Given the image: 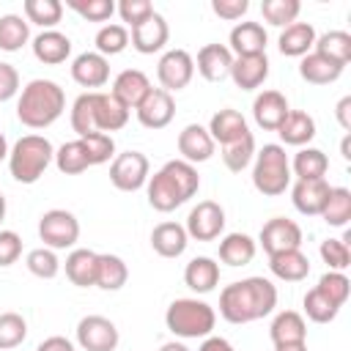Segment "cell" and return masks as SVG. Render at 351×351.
Segmentation results:
<instances>
[{"label":"cell","instance_id":"33","mask_svg":"<svg viewBox=\"0 0 351 351\" xmlns=\"http://www.w3.org/2000/svg\"><path fill=\"white\" fill-rule=\"evenodd\" d=\"M269 337H271L274 346H280V343H304L307 340V324H304L302 313H296V310L277 313L271 326H269Z\"/></svg>","mask_w":351,"mask_h":351},{"label":"cell","instance_id":"55","mask_svg":"<svg viewBox=\"0 0 351 351\" xmlns=\"http://www.w3.org/2000/svg\"><path fill=\"white\" fill-rule=\"evenodd\" d=\"M19 90L22 88H19V71H16V66L0 60V104L3 101H11Z\"/></svg>","mask_w":351,"mask_h":351},{"label":"cell","instance_id":"5","mask_svg":"<svg viewBox=\"0 0 351 351\" xmlns=\"http://www.w3.org/2000/svg\"><path fill=\"white\" fill-rule=\"evenodd\" d=\"M165 324L181 340H197V337L203 340V337H208L214 332L217 313H214V307L208 302L186 296V299L170 302V307L165 313Z\"/></svg>","mask_w":351,"mask_h":351},{"label":"cell","instance_id":"60","mask_svg":"<svg viewBox=\"0 0 351 351\" xmlns=\"http://www.w3.org/2000/svg\"><path fill=\"white\" fill-rule=\"evenodd\" d=\"M274 351H307V343H280Z\"/></svg>","mask_w":351,"mask_h":351},{"label":"cell","instance_id":"37","mask_svg":"<svg viewBox=\"0 0 351 351\" xmlns=\"http://www.w3.org/2000/svg\"><path fill=\"white\" fill-rule=\"evenodd\" d=\"M313 52L346 66L351 60V33L346 30H329L324 36H315V44H313Z\"/></svg>","mask_w":351,"mask_h":351},{"label":"cell","instance_id":"52","mask_svg":"<svg viewBox=\"0 0 351 351\" xmlns=\"http://www.w3.org/2000/svg\"><path fill=\"white\" fill-rule=\"evenodd\" d=\"M315 288L324 296H329L337 307H343L348 302V293H351V280L343 271H326V274H321V280H318Z\"/></svg>","mask_w":351,"mask_h":351},{"label":"cell","instance_id":"46","mask_svg":"<svg viewBox=\"0 0 351 351\" xmlns=\"http://www.w3.org/2000/svg\"><path fill=\"white\" fill-rule=\"evenodd\" d=\"M351 233H346L343 239H324L318 252L324 258V263L329 266V271H346L351 263V250H348Z\"/></svg>","mask_w":351,"mask_h":351},{"label":"cell","instance_id":"53","mask_svg":"<svg viewBox=\"0 0 351 351\" xmlns=\"http://www.w3.org/2000/svg\"><path fill=\"white\" fill-rule=\"evenodd\" d=\"M115 11L121 14V19H123L129 27H134V25H140L143 19H148V16L154 14V5H151L148 0H121V3L115 5Z\"/></svg>","mask_w":351,"mask_h":351},{"label":"cell","instance_id":"58","mask_svg":"<svg viewBox=\"0 0 351 351\" xmlns=\"http://www.w3.org/2000/svg\"><path fill=\"white\" fill-rule=\"evenodd\" d=\"M335 118H337V123L343 126V132L351 134V96H343V99L337 101V107H335Z\"/></svg>","mask_w":351,"mask_h":351},{"label":"cell","instance_id":"12","mask_svg":"<svg viewBox=\"0 0 351 351\" xmlns=\"http://www.w3.org/2000/svg\"><path fill=\"white\" fill-rule=\"evenodd\" d=\"M258 244L266 255L285 252V250H302V228L288 217H271L258 236Z\"/></svg>","mask_w":351,"mask_h":351},{"label":"cell","instance_id":"41","mask_svg":"<svg viewBox=\"0 0 351 351\" xmlns=\"http://www.w3.org/2000/svg\"><path fill=\"white\" fill-rule=\"evenodd\" d=\"M25 19L27 25H38L44 30H55V25L63 16V3L60 0H25Z\"/></svg>","mask_w":351,"mask_h":351},{"label":"cell","instance_id":"38","mask_svg":"<svg viewBox=\"0 0 351 351\" xmlns=\"http://www.w3.org/2000/svg\"><path fill=\"white\" fill-rule=\"evenodd\" d=\"M30 41V25L19 14H3L0 16V49L3 52H19Z\"/></svg>","mask_w":351,"mask_h":351},{"label":"cell","instance_id":"59","mask_svg":"<svg viewBox=\"0 0 351 351\" xmlns=\"http://www.w3.org/2000/svg\"><path fill=\"white\" fill-rule=\"evenodd\" d=\"M197 351H236V348H233L230 340L217 337V335H208V337H203V343H200Z\"/></svg>","mask_w":351,"mask_h":351},{"label":"cell","instance_id":"43","mask_svg":"<svg viewBox=\"0 0 351 351\" xmlns=\"http://www.w3.org/2000/svg\"><path fill=\"white\" fill-rule=\"evenodd\" d=\"M93 44H96V52L104 55V58L121 55L129 47V27L126 25H115V22L112 25H101L96 38H93Z\"/></svg>","mask_w":351,"mask_h":351},{"label":"cell","instance_id":"13","mask_svg":"<svg viewBox=\"0 0 351 351\" xmlns=\"http://www.w3.org/2000/svg\"><path fill=\"white\" fill-rule=\"evenodd\" d=\"M134 112H137V121L145 129H154L156 132V129H165L173 121V115H176V99H173V93H167L162 88H151L148 96L134 107Z\"/></svg>","mask_w":351,"mask_h":351},{"label":"cell","instance_id":"39","mask_svg":"<svg viewBox=\"0 0 351 351\" xmlns=\"http://www.w3.org/2000/svg\"><path fill=\"white\" fill-rule=\"evenodd\" d=\"M52 162H55V167H58L63 176H80V173H85V170L90 167L88 151H85V145H82L80 137L63 143V145L55 151V159H52Z\"/></svg>","mask_w":351,"mask_h":351},{"label":"cell","instance_id":"63","mask_svg":"<svg viewBox=\"0 0 351 351\" xmlns=\"http://www.w3.org/2000/svg\"><path fill=\"white\" fill-rule=\"evenodd\" d=\"M8 151H11V148H8V140H5V134L0 132V162L8 159Z\"/></svg>","mask_w":351,"mask_h":351},{"label":"cell","instance_id":"18","mask_svg":"<svg viewBox=\"0 0 351 351\" xmlns=\"http://www.w3.org/2000/svg\"><path fill=\"white\" fill-rule=\"evenodd\" d=\"M71 80L82 88H101L110 80V60L99 52H82L71 60Z\"/></svg>","mask_w":351,"mask_h":351},{"label":"cell","instance_id":"44","mask_svg":"<svg viewBox=\"0 0 351 351\" xmlns=\"http://www.w3.org/2000/svg\"><path fill=\"white\" fill-rule=\"evenodd\" d=\"M302 304H304V315H307L313 324H329V321H335L337 313H340V307H337L329 296H324L318 288H310V291L304 293Z\"/></svg>","mask_w":351,"mask_h":351},{"label":"cell","instance_id":"50","mask_svg":"<svg viewBox=\"0 0 351 351\" xmlns=\"http://www.w3.org/2000/svg\"><path fill=\"white\" fill-rule=\"evenodd\" d=\"M71 129L77 132V137H85L90 132H96L93 126V90L80 93L71 104Z\"/></svg>","mask_w":351,"mask_h":351},{"label":"cell","instance_id":"7","mask_svg":"<svg viewBox=\"0 0 351 351\" xmlns=\"http://www.w3.org/2000/svg\"><path fill=\"white\" fill-rule=\"evenodd\" d=\"M38 239L49 250H69L80 239V222L66 208H49L38 219Z\"/></svg>","mask_w":351,"mask_h":351},{"label":"cell","instance_id":"23","mask_svg":"<svg viewBox=\"0 0 351 351\" xmlns=\"http://www.w3.org/2000/svg\"><path fill=\"white\" fill-rule=\"evenodd\" d=\"M266 77H269V58H266V52L233 58L230 80L236 82V88H241V90H255V88H261V85L266 82Z\"/></svg>","mask_w":351,"mask_h":351},{"label":"cell","instance_id":"2","mask_svg":"<svg viewBox=\"0 0 351 351\" xmlns=\"http://www.w3.org/2000/svg\"><path fill=\"white\" fill-rule=\"evenodd\" d=\"M197 189H200V176L195 165L184 159H170L148 178V203L154 211L167 214L184 206L189 197H195Z\"/></svg>","mask_w":351,"mask_h":351},{"label":"cell","instance_id":"6","mask_svg":"<svg viewBox=\"0 0 351 351\" xmlns=\"http://www.w3.org/2000/svg\"><path fill=\"white\" fill-rule=\"evenodd\" d=\"M252 186L266 197H277L291 186V159L280 143H266L255 151Z\"/></svg>","mask_w":351,"mask_h":351},{"label":"cell","instance_id":"27","mask_svg":"<svg viewBox=\"0 0 351 351\" xmlns=\"http://www.w3.org/2000/svg\"><path fill=\"white\" fill-rule=\"evenodd\" d=\"M269 269L282 282H302L310 274V258L302 250H285L269 255Z\"/></svg>","mask_w":351,"mask_h":351},{"label":"cell","instance_id":"64","mask_svg":"<svg viewBox=\"0 0 351 351\" xmlns=\"http://www.w3.org/2000/svg\"><path fill=\"white\" fill-rule=\"evenodd\" d=\"M5 219V197H3V192H0V222Z\"/></svg>","mask_w":351,"mask_h":351},{"label":"cell","instance_id":"9","mask_svg":"<svg viewBox=\"0 0 351 351\" xmlns=\"http://www.w3.org/2000/svg\"><path fill=\"white\" fill-rule=\"evenodd\" d=\"M184 230L195 241H214V239H219L222 230H225V208L219 203H214V200H200L186 214Z\"/></svg>","mask_w":351,"mask_h":351},{"label":"cell","instance_id":"19","mask_svg":"<svg viewBox=\"0 0 351 351\" xmlns=\"http://www.w3.org/2000/svg\"><path fill=\"white\" fill-rule=\"evenodd\" d=\"M288 112H291L288 99H285L280 90H263V93H258L255 101H252V118H255V123H258L261 129H266V132H277Z\"/></svg>","mask_w":351,"mask_h":351},{"label":"cell","instance_id":"49","mask_svg":"<svg viewBox=\"0 0 351 351\" xmlns=\"http://www.w3.org/2000/svg\"><path fill=\"white\" fill-rule=\"evenodd\" d=\"M80 140H82V145H85V151H88V162H90V167L115 159V140H112V134L90 132V134L80 137Z\"/></svg>","mask_w":351,"mask_h":351},{"label":"cell","instance_id":"14","mask_svg":"<svg viewBox=\"0 0 351 351\" xmlns=\"http://www.w3.org/2000/svg\"><path fill=\"white\" fill-rule=\"evenodd\" d=\"M167 38H170L167 19H165L162 14H156V11H154L148 19H143L140 25H134L132 33H129L132 47H134L140 55H154V52L165 49Z\"/></svg>","mask_w":351,"mask_h":351},{"label":"cell","instance_id":"28","mask_svg":"<svg viewBox=\"0 0 351 351\" xmlns=\"http://www.w3.org/2000/svg\"><path fill=\"white\" fill-rule=\"evenodd\" d=\"M184 282L195 293H208L219 285V263L208 255H197L184 269Z\"/></svg>","mask_w":351,"mask_h":351},{"label":"cell","instance_id":"17","mask_svg":"<svg viewBox=\"0 0 351 351\" xmlns=\"http://www.w3.org/2000/svg\"><path fill=\"white\" fill-rule=\"evenodd\" d=\"M230 66H233V52L228 49V44H206L197 52L195 69L203 80L208 82H222L230 77Z\"/></svg>","mask_w":351,"mask_h":351},{"label":"cell","instance_id":"24","mask_svg":"<svg viewBox=\"0 0 351 351\" xmlns=\"http://www.w3.org/2000/svg\"><path fill=\"white\" fill-rule=\"evenodd\" d=\"M30 47H33L36 60L44 66H58L71 55V38L60 30H41Z\"/></svg>","mask_w":351,"mask_h":351},{"label":"cell","instance_id":"40","mask_svg":"<svg viewBox=\"0 0 351 351\" xmlns=\"http://www.w3.org/2000/svg\"><path fill=\"white\" fill-rule=\"evenodd\" d=\"M324 222L332 225V228H346L348 219H351V189L346 186H332L329 189V197L324 203V211H321Z\"/></svg>","mask_w":351,"mask_h":351},{"label":"cell","instance_id":"32","mask_svg":"<svg viewBox=\"0 0 351 351\" xmlns=\"http://www.w3.org/2000/svg\"><path fill=\"white\" fill-rule=\"evenodd\" d=\"M96 263H99V252L71 250L66 255V277L77 288H90V285H96Z\"/></svg>","mask_w":351,"mask_h":351},{"label":"cell","instance_id":"34","mask_svg":"<svg viewBox=\"0 0 351 351\" xmlns=\"http://www.w3.org/2000/svg\"><path fill=\"white\" fill-rule=\"evenodd\" d=\"M329 170V159L321 148L304 145L293 154L291 159V176H296L299 181H313V178H324Z\"/></svg>","mask_w":351,"mask_h":351},{"label":"cell","instance_id":"57","mask_svg":"<svg viewBox=\"0 0 351 351\" xmlns=\"http://www.w3.org/2000/svg\"><path fill=\"white\" fill-rule=\"evenodd\" d=\"M36 351H74V343L69 337H63V335H52V337L41 340Z\"/></svg>","mask_w":351,"mask_h":351},{"label":"cell","instance_id":"51","mask_svg":"<svg viewBox=\"0 0 351 351\" xmlns=\"http://www.w3.org/2000/svg\"><path fill=\"white\" fill-rule=\"evenodd\" d=\"M66 8H71L88 22H107L115 14L112 0H66Z\"/></svg>","mask_w":351,"mask_h":351},{"label":"cell","instance_id":"20","mask_svg":"<svg viewBox=\"0 0 351 351\" xmlns=\"http://www.w3.org/2000/svg\"><path fill=\"white\" fill-rule=\"evenodd\" d=\"M228 49L233 52V58H244V55H261L266 52L269 44V33L261 22H239L230 36H228Z\"/></svg>","mask_w":351,"mask_h":351},{"label":"cell","instance_id":"4","mask_svg":"<svg viewBox=\"0 0 351 351\" xmlns=\"http://www.w3.org/2000/svg\"><path fill=\"white\" fill-rule=\"evenodd\" d=\"M55 159V148L44 134H25L8 151V170L19 184H36Z\"/></svg>","mask_w":351,"mask_h":351},{"label":"cell","instance_id":"48","mask_svg":"<svg viewBox=\"0 0 351 351\" xmlns=\"http://www.w3.org/2000/svg\"><path fill=\"white\" fill-rule=\"evenodd\" d=\"M25 263H27V271L36 274V277H41V280H52L60 271V261H58L55 250H49V247L30 250L27 258H25Z\"/></svg>","mask_w":351,"mask_h":351},{"label":"cell","instance_id":"62","mask_svg":"<svg viewBox=\"0 0 351 351\" xmlns=\"http://www.w3.org/2000/svg\"><path fill=\"white\" fill-rule=\"evenodd\" d=\"M159 351H189L184 343H178V340H170V343H165Z\"/></svg>","mask_w":351,"mask_h":351},{"label":"cell","instance_id":"45","mask_svg":"<svg viewBox=\"0 0 351 351\" xmlns=\"http://www.w3.org/2000/svg\"><path fill=\"white\" fill-rule=\"evenodd\" d=\"M299 11H302V3H299V0H263V3H261L263 19H266L269 25H274V27H288V25H293L296 16H299Z\"/></svg>","mask_w":351,"mask_h":351},{"label":"cell","instance_id":"26","mask_svg":"<svg viewBox=\"0 0 351 351\" xmlns=\"http://www.w3.org/2000/svg\"><path fill=\"white\" fill-rule=\"evenodd\" d=\"M186 244H189V236H186L184 225H178V222H159L151 230V247L162 258H178V255H184Z\"/></svg>","mask_w":351,"mask_h":351},{"label":"cell","instance_id":"29","mask_svg":"<svg viewBox=\"0 0 351 351\" xmlns=\"http://www.w3.org/2000/svg\"><path fill=\"white\" fill-rule=\"evenodd\" d=\"M315 44V27L310 22H293L288 27H282L277 47L285 58H304L307 52H313Z\"/></svg>","mask_w":351,"mask_h":351},{"label":"cell","instance_id":"56","mask_svg":"<svg viewBox=\"0 0 351 351\" xmlns=\"http://www.w3.org/2000/svg\"><path fill=\"white\" fill-rule=\"evenodd\" d=\"M211 11L219 19L236 22V19H241L250 11V0H211Z\"/></svg>","mask_w":351,"mask_h":351},{"label":"cell","instance_id":"25","mask_svg":"<svg viewBox=\"0 0 351 351\" xmlns=\"http://www.w3.org/2000/svg\"><path fill=\"white\" fill-rule=\"evenodd\" d=\"M208 134H211L214 143L228 145V143H233V140L250 134V126H247V118H244L239 110L225 107V110H219V112L211 115V121H208Z\"/></svg>","mask_w":351,"mask_h":351},{"label":"cell","instance_id":"30","mask_svg":"<svg viewBox=\"0 0 351 351\" xmlns=\"http://www.w3.org/2000/svg\"><path fill=\"white\" fill-rule=\"evenodd\" d=\"M277 134H280V140H282L285 145H299V148H304V145L315 137V118H313L310 112H304V110H291V112L285 115V121L280 123Z\"/></svg>","mask_w":351,"mask_h":351},{"label":"cell","instance_id":"21","mask_svg":"<svg viewBox=\"0 0 351 351\" xmlns=\"http://www.w3.org/2000/svg\"><path fill=\"white\" fill-rule=\"evenodd\" d=\"M329 181L326 178H313V181H296L291 189V200L299 214L304 217H321L324 203L329 197Z\"/></svg>","mask_w":351,"mask_h":351},{"label":"cell","instance_id":"8","mask_svg":"<svg viewBox=\"0 0 351 351\" xmlns=\"http://www.w3.org/2000/svg\"><path fill=\"white\" fill-rule=\"evenodd\" d=\"M151 178V165L148 156L140 151H123L115 154L112 165H110V184L121 192H137L148 184Z\"/></svg>","mask_w":351,"mask_h":351},{"label":"cell","instance_id":"47","mask_svg":"<svg viewBox=\"0 0 351 351\" xmlns=\"http://www.w3.org/2000/svg\"><path fill=\"white\" fill-rule=\"evenodd\" d=\"M27 337V321L19 313H0V351L22 346Z\"/></svg>","mask_w":351,"mask_h":351},{"label":"cell","instance_id":"61","mask_svg":"<svg viewBox=\"0 0 351 351\" xmlns=\"http://www.w3.org/2000/svg\"><path fill=\"white\" fill-rule=\"evenodd\" d=\"M340 154H343V159H351V134L343 137V143H340Z\"/></svg>","mask_w":351,"mask_h":351},{"label":"cell","instance_id":"11","mask_svg":"<svg viewBox=\"0 0 351 351\" xmlns=\"http://www.w3.org/2000/svg\"><path fill=\"white\" fill-rule=\"evenodd\" d=\"M77 343L82 351H115L121 343L118 326L104 315H85L77 324Z\"/></svg>","mask_w":351,"mask_h":351},{"label":"cell","instance_id":"31","mask_svg":"<svg viewBox=\"0 0 351 351\" xmlns=\"http://www.w3.org/2000/svg\"><path fill=\"white\" fill-rule=\"evenodd\" d=\"M343 69L346 66H340V63H335V60H329L318 52H307L299 63V77L310 85H329V82L340 80Z\"/></svg>","mask_w":351,"mask_h":351},{"label":"cell","instance_id":"16","mask_svg":"<svg viewBox=\"0 0 351 351\" xmlns=\"http://www.w3.org/2000/svg\"><path fill=\"white\" fill-rule=\"evenodd\" d=\"M129 112L112 93H104V90H93V126L96 132H118L129 123Z\"/></svg>","mask_w":351,"mask_h":351},{"label":"cell","instance_id":"15","mask_svg":"<svg viewBox=\"0 0 351 351\" xmlns=\"http://www.w3.org/2000/svg\"><path fill=\"white\" fill-rule=\"evenodd\" d=\"M214 148L217 143L211 140L208 129L200 126V123H186L181 132H178V154L184 162L189 165H197V162H208L214 156Z\"/></svg>","mask_w":351,"mask_h":351},{"label":"cell","instance_id":"35","mask_svg":"<svg viewBox=\"0 0 351 351\" xmlns=\"http://www.w3.org/2000/svg\"><path fill=\"white\" fill-rule=\"evenodd\" d=\"M258 252V241L247 233H228L222 241H219V261L228 263V266H247L252 263Z\"/></svg>","mask_w":351,"mask_h":351},{"label":"cell","instance_id":"36","mask_svg":"<svg viewBox=\"0 0 351 351\" xmlns=\"http://www.w3.org/2000/svg\"><path fill=\"white\" fill-rule=\"evenodd\" d=\"M129 280V266L123 258L112 255V252H104L99 255V263H96V288L101 291H121Z\"/></svg>","mask_w":351,"mask_h":351},{"label":"cell","instance_id":"1","mask_svg":"<svg viewBox=\"0 0 351 351\" xmlns=\"http://www.w3.org/2000/svg\"><path fill=\"white\" fill-rule=\"evenodd\" d=\"M277 307V285L266 277H244L222 288L219 315L228 324H252Z\"/></svg>","mask_w":351,"mask_h":351},{"label":"cell","instance_id":"42","mask_svg":"<svg viewBox=\"0 0 351 351\" xmlns=\"http://www.w3.org/2000/svg\"><path fill=\"white\" fill-rule=\"evenodd\" d=\"M252 159H255V137H252V132L239 137V140H233V143H228V145H222V162H225V167L230 173H241L244 167H250Z\"/></svg>","mask_w":351,"mask_h":351},{"label":"cell","instance_id":"22","mask_svg":"<svg viewBox=\"0 0 351 351\" xmlns=\"http://www.w3.org/2000/svg\"><path fill=\"white\" fill-rule=\"evenodd\" d=\"M151 90V80L145 77V71L140 69H123L115 80H112V96L126 107V110H134Z\"/></svg>","mask_w":351,"mask_h":351},{"label":"cell","instance_id":"3","mask_svg":"<svg viewBox=\"0 0 351 351\" xmlns=\"http://www.w3.org/2000/svg\"><path fill=\"white\" fill-rule=\"evenodd\" d=\"M66 110V93L55 80H30L16 99V118L27 129L52 126Z\"/></svg>","mask_w":351,"mask_h":351},{"label":"cell","instance_id":"10","mask_svg":"<svg viewBox=\"0 0 351 351\" xmlns=\"http://www.w3.org/2000/svg\"><path fill=\"white\" fill-rule=\"evenodd\" d=\"M192 77H195V58L186 49H167L156 63V80L167 93L186 88Z\"/></svg>","mask_w":351,"mask_h":351},{"label":"cell","instance_id":"54","mask_svg":"<svg viewBox=\"0 0 351 351\" xmlns=\"http://www.w3.org/2000/svg\"><path fill=\"white\" fill-rule=\"evenodd\" d=\"M22 255V236L16 230H0V266L16 263Z\"/></svg>","mask_w":351,"mask_h":351}]
</instances>
